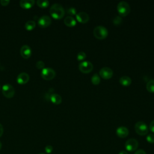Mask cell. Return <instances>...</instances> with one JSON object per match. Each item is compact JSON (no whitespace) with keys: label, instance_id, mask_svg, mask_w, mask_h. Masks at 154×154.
<instances>
[{"label":"cell","instance_id":"14","mask_svg":"<svg viewBox=\"0 0 154 154\" xmlns=\"http://www.w3.org/2000/svg\"><path fill=\"white\" fill-rule=\"evenodd\" d=\"M116 134L120 138H125L129 134V130L125 126H120L116 129Z\"/></svg>","mask_w":154,"mask_h":154},{"label":"cell","instance_id":"30","mask_svg":"<svg viewBox=\"0 0 154 154\" xmlns=\"http://www.w3.org/2000/svg\"><path fill=\"white\" fill-rule=\"evenodd\" d=\"M149 128H150V130L152 132H154V120H153L150 123V125H149Z\"/></svg>","mask_w":154,"mask_h":154},{"label":"cell","instance_id":"28","mask_svg":"<svg viewBox=\"0 0 154 154\" xmlns=\"http://www.w3.org/2000/svg\"><path fill=\"white\" fill-rule=\"evenodd\" d=\"M45 152H46L47 153H51L52 152V150H53V147H52V146H51V145H48V146H46L45 147Z\"/></svg>","mask_w":154,"mask_h":154},{"label":"cell","instance_id":"2","mask_svg":"<svg viewBox=\"0 0 154 154\" xmlns=\"http://www.w3.org/2000/svg\"><path fill=\"white\" fill-rule=\"evenodd\" d=\"M108 31L107 29L102 25L96 26L93 29V34L94 37L98 39H103L108 35Z\"/></svg>","mask_w":154,"mask_h":154},{"label":"cell","instance_id":"6","mask_svg":"<svg viewBox=\"0 0 154 154\" xmlns=\"http://www.w3.org/2000/svg\"><path fill=\"white\" fill-rule=\"evenodd\" d=\"M2 92L4 96L7 98L13 97L15 91L14 87L10 84H5L2 87Z\"/></svg>","mask_w":154,"mask_h":154},{"label":"cell","instance_id":"12","mask_svg":"<svg viewBox=\"0 0 154 154\" xmlns=\"http://www.w3.org/2000/svg\"><path fill=\"white\" fill-rule=\"evenodd\" d=\"M29 79V76L25 72H21L17 77V82L19 84H25L28 82Z\"/></svg>","mask_w":154,"mask_h":154},{"label":"cell","instance_id":"36","mask_svg":"<svg viewBox=\"0 0 154 154\" xmlns=\"http://www.w3.org/2000/svg\"><path fill=\"white\" fill-rule=\"evenodd\" d=\"M0 90H1V85H0Z\"/></svg>","mask_w":154,"mask_h":154},{"label":"cell","instance_id":"31","mask_svg":"<svg viewBox=\"0 0 154 154\" xmlns=\"http://www.w3.org/2000/svg\"><path fill=\"white\" fill-rule=\"evenodd\" d=\"M134 154H146V152L144 150H142V149H139V150H137Z\"/></svg>","mask_w":154,"mask_h":154},{"label":"cell","instance_id":"21","mask_svg":"<svg viewBox=\"0 0 154 154\" xmlns=\"http://www.w3.org/2000/svg\"><path fill=\"white\" fill-rule=\"evenodd\" d=\"M37 4L38 7L41 8H46L49 5V2L47 0H37Z\"/></svg>","mask_w":154,"mask_h":154},{"label":"cell","instance_id":"5","mask_svg":"<svg viewBox=\"0 0 154 154\" xmlns=\"http://www.w3.org/2000/svg\"><path fill=\"white\" fill-rule=\"evenodd\" d=\"M55 71L50 67H46L42 70L41 76L45 80H51L55 76Z\"/></svg>","mask_w":154,"mask_h":154},{"label":"cell","instance_id":"32","mask_svg":"<svg viewBox=\"0 0 154 154\" xmlns=\"http://www.w3.org/2000/svg\"><path fill=\"white\" fill-rule=\"evenodd\" d=\"M3 132H4V128H3L2 125L0 123V137L2 135Z\"/></svg>","mask_w":154,"mask_h":154},{"label":"cell","instance_id":"26","mask_svg":"<svg viewBox=\"0 0 154 154\" xmlns=\"http://www.w3.org/2000/svg\"><path fill=\"white\" fill-rule=\"evenodd\" d=\"M36 67L38 69H43L45 67V63L43 61H38L36 63Z\"/></svg>","mask_w":154,"mask_h":154},{"label":"cell","instance_id":"35","mask_svg":"<svg viewBox=\"0 0 154 154\" xmlns=\"http://www.w3.org/2000/svg\"><path fill=\"white\" fill-rule=\"evenodd\" d=\"M39 154H45V153H39Z\"/></svg>","mask_w":154,"mask_h":154},{"label":"cell","instance_id":"3","mask_svg":"<svg viewBox=\"0 0 154 154\" xmlns=\"http://www.w3.org/2000/svg\"><path fill=\"white\" fill-rule=\"evenodd\" d=\"M117 9L118 13L123 16L128 15L131 11V7L129 4L124 1H122L118 3Z\"/></svg>","mask_w":154,"mask_h":154},{"label":"cell","instance_id":"11","mask_svg":"<svg viewBox=\"0 0 154 154\" xmlns=\"http://www.w3.org/2000/svg\"><path fill=\"white\" fill-rule=\"evenodd\" d=\"M32 54L31 48L28 45H23L20 48V54L24 58H29Z\"/></svg>","mask_w":154,"mask_h":154},{"label":"cell","instance_id":"16","mask_svg":"<svg viewBox=\"0 0 154 154\" xmlns=\"http://www.w3.org/2000/svg\"><path fill=\"white\" fill-rule=\"evenodd\" d=\"M64 22L65 25L68 26H73L76 23L75 19L71 16H66L64 19Z\"/></svg>","mask_w":154,"mask_h":154},{"label":"cell","instance_id":"9","mask_svg":"<svg viewBox=\"0 0 154 154\" xmlns=\"http://www.w3.org/2000/svg\"><path fill=\"white\" fill-rule=\"evenodd\" d=\"M52 22L51 18L47 15H43L41 16L37 21L38 25L40 28H46L51 25Z\"/></svg>","mask_w":154,"mask_h":154},{"label":"cell","instance_id":"7","mask_svg":"<svg viewBox=\"0 0 154 154\" xmlns=\"http://www.w3.org/2000/svg\"><path fill=\"white\" fill-rule=\"evenodd\" d=\"M138 146V142L135 138L128 139L125 144V149L128 152H134L137 150Z\"/></svg>","mask_w":154,"mask_h":154},{"label":"cell","instance_id":"24","mask_svg":"<svg viewBox=\"0 0 154 154\" xmlns=\"http://www.w3.org/2000/svg\"><path fill=\"white\" fill-rule=\"evenodd\" d=\"M85 57H86V54L84 52H82V51L79 52L77 55V59L78 60H82L84 58H85Z\"/></svg>","mask_w":154,"mask_h":154},{"label":"cell","instance_id":"15","mask_svg":"<svg viewBox=\"0 0 154 154\" xmlns=\"http://www.w3.org/2000/svg\"><path fill=\"white\" fill-rule=\"evenodd\" d=\"M35 3L34 0H21L19 2L20 7L24 9H28L31 8Z\"/></svg>","mask_w":154,"mask_h":154},{"label":"cell","instance_id":"22","mask_svg":"<svg viewBox=\"0 0 154 154\" xmlns=\"http://www.w3.org/2000/svg\"><path fill=\"white\" fill-rule=\"evenodd\" d=\"M91 82L94 85H97L100 83V76H99V75L97 73H94L92 77H91Z\"/></svg>","mask_w":154,"mask_h":154},{"label":"cell","instance_id":"10","mask_svg":"<svg viewBox=\"0 0 154 154\" xmlns=\"http://www.w3.org/2000/svg\"><path fill=\"white\" fill-rule=\"evenodd\" d=\"M99 75L103 79H109L113 75V71L108 67H103L99 70Z\"/></svg>","mask_w":154,"mask_h":154},{"label":"cell","instance_id":"27","mask_svg":"<svg viewBox=\"0 0 154 154\" xmlns=\"http://www.w3.org/2000/svg\"><path fill=\"white\" fill-rule=\"evenodd\" d=\"M67 13H68L69 14L75 15V14H76V11L75 8H74V7H70V8H69L67 10Z\"/></svg>","mask_w":154,"mask_h":154},{"label":"cell","instance_id":"4","mask_svg":"<svg viewBox=\"0 0 154 154\" xmlns=\"http://www.w3.org/2000/svg\"><path fill=\"white\" fill-rule=\"evenodd\" d=\"M135 130L140 135H145L148 132V127L143 121H138L135 125Z\"/></svg>","mask_w":154,"mask_h":154},{"label":"cell","instance_id":"13","mask_svg":"<svg viewBox=\"0 0 154 154\" xmlns=\"http://www.w3.org/2000/svg\"><path fill=\"white\" fill-rule=\"evenodd\" d=\"M76 18L81 23H87L89 20V16L88 14L84 12V11H81L76 14Z\"/></svg>","mask_w":154,"mask_h":154},{"label":"cell","instance_id":"19","mask_svg":"<svg viewBox=\"0 0 154 154\" xmlns=\"http://www.w3.org/2000/svg\"><path fill=\"white\" fill-rule=\"evenodd\" d=\"M35 27V22L34 20H28L25 24V28L28 31H31Z\"/></svg>","mask_w":154,"mask_h":154},{"label":"cell","instance_id":"34","mask_svg":"<svg viewBox=\"0 0 154 154\" xmlns=\"http://www.w3.org/2000/svg\"><path fill=\"white\" fill-rule=\"evenodd\" d=\"M1 147H2V144H1V142L0 141V150L1 149Z\"/></svg>","mask_w":154,"mask_h":154},{"label":"cell","instance_id":"8","mask_svg":"<svg viewBox=\"0 0 154 154\" xmlns=\"http://www.w3.org/2000/svg\"><path fill=\"white\" fill-rule=\"evenodd\" d=\"M78 66L79 70L85 73L90 72L93 69V64L89 61H83L79 64Z\"/></svg>","mask_w":154,"mask_h":154},{"label":"cell","instance_id":"18","mask_svg":"<svg viewBox=\"0 0 154 154\" xmlns=\"http://www.w3.org/2000/svg\"><path fill=\"white\" fill-rule=\"evenodd\" d=\"M120 83L124 86H128L131 84L132 80L128 76H122L119 79Z\"/></svg>","mask_w":154,"mask_h":154},{"label":"cell","instance_id":"23","mask_svg":"<svg viewBox=\"0 0 154 154\" xmlns=\"http://www.w3.org/2000/svg\"><path fill=\"white\" fill-rule=\"evenodd\" d=\"M113 23H114V25H120L122 22V17L119 16H116L114 19H113V20H112Z\"/></svg>","mask_w":154,"mask_h":154},{"label":"cell","instance_id":"20","mask_svg":"<svg viewBox=\"0 0 154 154\" xmlns=\"http://www.w3.org/2000/svg\"><path fill=\"white\" fill-rule=\"evenodd\" d=\"M146 88L149 92L154 93V79H150L147 82Z\"/></svg>","mask_w":154,"mask_h":154},{"label":"cell","instance_id":"29","mask_svg":"<svg viewBox=\"0 0 154 154\" xmlns=\"http://www.w3.org/2000/svg\"><path fill=\"white\" fill-rule=\"evenodd\" d=\"M0 3L2 5L5 6V5H7L10 3V1L9 0H1Z\"/></svg>","mask_w":154,"mask_h":154},{"label":"cell","instance_id":"25","mask_svg":"<svg viewBox=\"0 0 154 154\" xmlns=\"http://www.w3.org/2000/svg\"><path fill=\"white\" fill-rule=\"evenodd\" d=\"M146 140L149 143H154V134H150L147 135L146 137Z\"/></svg>","mask_w":154,"mask_h":154},{"label":"cell","instance_id":"17","mask_svg":"<svg viewBox=\"0 0 154 154\" xmlns=\"http://www.w3.org/2000/svg\"><path fill=\"white\" fill-rule=\"evenodd\" d=\"M50 100L55 104H60L62 101V97L60 94L54 93L50 96Z\"/></svg>","mask_w":154,"mask_h":154},{"label":"cell","instance_id":"1","mask_svg":"<svg viewBox=\"0 0 154 154\" xmlns=\"http://www.w3.org/2000/svg\"><path fill=\"white\" fill-rule=\"evenodd\" d=\"M49 13L51 16L55 19H60L64 16L65 11L60 4L55 3L51 5L49 9Z\"/></svg>","mask_w":154,"mask_h":154},{"label":"cell","instance_id":"33","mask_svg":"<svg viewBox=\"0 0 154 154\" xmlns=\"http://www.w3.org/2000/svg\"><path fill=\"white\" fill-rule=\"evenodd\" d=\"M119 154H129L127 152H126V151H120L119 153Z\"/></svg>","mask_w":154,"mask_h":154}]
</instances>
